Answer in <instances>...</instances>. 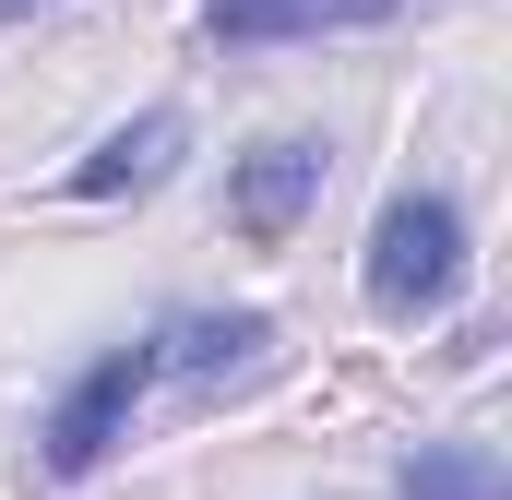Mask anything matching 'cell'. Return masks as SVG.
<instances>
[{"mask_svg": "<svg viewBox=\"0 0 512 500\" xmlns=\"http://www.w3.org/2000/svg\"><path fill=\"white\" fill-rule=\"evenodd\" d=\"M262 346H274V322H262V310H227V322H215V310H191V322H167V334H155V358H167V370H191V381L262 370Z\"/></svg>", "mask_w": 512, "mask_h": 500, "instance_id": "cell-6", "label": "cell"}, {"mask_svg": "<svg viewBox=\"0 0 512 500\" xmlns=\"http://www.w3.org/2000/svg\"><path fill=\"white\" fill-rule=\"evenodd\" d=\"M155 370H167V358H155V334L108 346L96 370H84L60 405H48V429H36L48 453H36V465H48V477H96V465H108V441L131 429V405H143V381H155Z\"/></svg>", "mask_w": 512, "mask_h": 500, "instance_id": "cell-2", "label": "cell"}, {"mask_svg": "<svg viewBox=\"0 0 512 500\" xmlns=\"http://www.w3.org/2000/svg\"><path fill=\"white\" fill-rule=\"evenodd\" d=\"M179 143H191V120H179V108H143L131 131H108V143H96V155L72 167V191H84V203H120V191H155V179L179 167Z\"/></svg>", "mask_w": 512, "mask_h": 500, "instance_id": "cell-5", "label": "cell"}, {"mask_svg": "<svg viewBox=\"0 0 512 500\" xmlns=\"http://www.w3.org/2000/svg\"><path fill=\"white\" fill-rule=\"evenodd\" d=\"M322 179H334L322 143H251V155L227 167V227L262 239V250H286V239H298V215L322 203Z\"/></svg>", "mask_w": 512, "mask_h": 500, "instance_id": "cell-3", "label": "cell"}, {"mask_svg": "<svg viewBox=\"0 0 512 500\" xmlns=\"http://www.w3.org/2000/svg\"><path fill=\"white\" fill-rule=\"evenodd\" d=\"M453 286H465V215L441 191H393L382 227H370V310L382 322H429Z\"/></svg>", "mask_w": 512, "mask_h": 500, "instance_id": "cell-1", "label": "cell"}, {"mask_svg": "<svg viewBox=\"0 0 512 500\" xmlns=\"http://www.w3.org/2000/svg\"><path fill=\"white\" fill-rule=\"evenodd\" d=\"M393 12L405 0H203V36L215 48H286V36H358Z\"/></svg>", "mask_w": 512, "mask_h": 500, "instance_id": "cell-4", "label": "cell"}, {"mask_svg": "<svg viewBox=\"0 0 512 500\" xmlns=\"http://www.w3.org/2000/svg\"><path fill=\"white\" fill-rule=\"evenodd\" d=\"M24 12H48V0H0V24H24Z\"/></svg>", "mask_w": 512, "mask_h": 500, "instance_id": "cell-8", "label": "cell"}, {"mask_svg": "<svg viewBox=\"0 0 512 500\" xmlns=\"http://www.w3.org/2000/svg\"><path fill=\"white\" fill-rule=\"evenodd\" d=\"M405 500H512V477L489 441H429V453H405Z\"/></svg>", "mask_w": 512, "mask_h": 500, "instance_id": "cell-7", "label": "cell"}]
</instances>
